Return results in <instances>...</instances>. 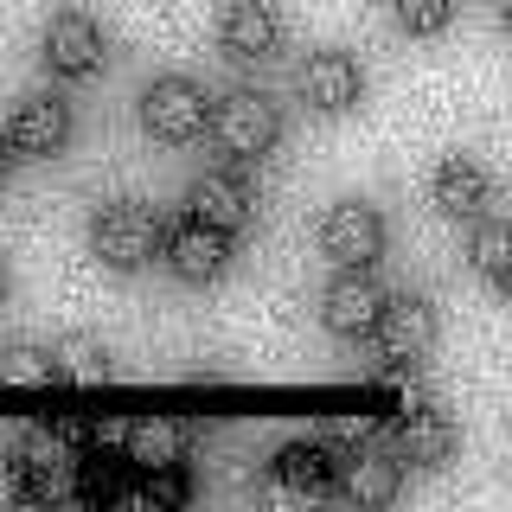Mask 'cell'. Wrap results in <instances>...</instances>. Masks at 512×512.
I'll return each mask as SVG.
<instances>
[{
	"label": "cell",
	"instance_id": "6da1fadb",
	"mask_svg": "<svg viewBox=\"0 0 512 512\" xmlns=\"http://www.w3.org/2000/svg\"><path fill=\"white\" fill-rule=\"evenodd\" d=\"M90 250L103 256L109 269H148L154 263V250H167V224H160L148 205H128V199H116V205H103V212L90 218Z\"/></svg>",
	"mask_w": 512,
	"mask_h": 512
},
{
	"label": "cell",
	"instance_id": "7a4b0ae2",
	"mask_svg": "<svg viewBox=\"0 0 512 512\" xmlns=\"http://www.w3.org/2000/svg\"><path fill=\"white\" fill-rule=\"evenodd\" d=\"M212 141L231 160H256V154H269L282 141V109H276V96H263V90H231V96H218L212 103Z\"/></svg>",
	"mask_w": 512,
	"mask_h": 512
},
{
	"label": "cell",
	"instance_id": "3957f363",
	"mask_svg": "<svg viewBox=\"0 0 512 512\" xmlns=\"http://www.w3.org/2000/svg\"><path fill=\"white\" fill-rule=\"evenodd\" d=\"M141 128H148L154 141H173V148H186V141H199L205 128H212V96H205L192 77H154L148 90H141Z\"/></svg>",
	"mask_w": 512,
	"mask_h": 512
},
{
	"label": "cell",
	"instance_id": "277c9868",
	"mask_svg": "<svg viewBox=\"0 0 512 512\" xmlns=\"http://www.w3.org/2000/svg\"><path fill=\"white\" fill-rule=\"evenodd\" d=\"M39 58L52 64V77H64V84H84V77H96V71H103V58H109V39H103V26H96L90 13L64 7V13H52V20H45Z\"/></svg>",
	"mask_w": 512,
	"mask_h": 512
},
{
	"label": "cell",
	"instance_id": "5b68a950",
	"mask_svg": "<svg viewBox=\"0 0 512 512\" xmlns=\"http://www.w3.org/2000/svg\"><path fill=\"white\" fill-rule=\"evenodd\" d=\"M384 301L391 295L372 282V269H340V276L327 282V295H320V327H327L333 340H365V333L378 327Z\"/></svg>",
	"mask_w": 512,
	"mask_h": 512
},
{
	"label": "cell",
	"instance_id": "8992f818",
	"mask_svg": "<svg viewBox=\"0 0 512 512\" xmlns=\"http://www.w3.org/2000/svg\"><path fill=\"white\" fill-rule=\"evenodd\" d=\"M320 250H327L340 269H372L378 256H384V218H378V205L340 199L327 218H320Z\"/></svg>",
	"mask_w": 512,
	"mask_h": 512
},
{
	"label": "cell",
	"instance_id": "52a82bcc",
	"mask_svg": "<svg viewBox=\"0 0 512 512\" xmlns=\"http://www.w3.org/2000/svg\"><path fill=\"white\" fill-rule=\"evenodd\" d=\"M282 39H288V20H282L276 0H224V13H218V45H224L231 58L263 64V58L282 52Z\"/></svg>",
	"mask_w": 512,
	"mask_h": 512
},
{
	"label": "cell",
	"instance_id": "ba28073f",
	"mask_svg": "<svg viewBox=\"0 0 512 512\" xmlns=\"http://www.w3.org/2000/svg\"><path fill=\"white\" fill-rule=\"evenodd\" d=\"M340 487V448L327 436L320 442H288L269 468V500H320Z\"/></svg>",
	"mask_w": 512,
	"mask_h": 512
},
{
	"label": "cell",
	"instance_id": "9c48e42d",
	"mask_svg": "<svg viewBox=\"0 0 512 512\" xmlns=\"http://www.w3.org/2000/svg\"><path fill=\"white\" fill-rule=\"evenodd\" d=\"M167 269H173V282H186V288L218 282L224 269H231V231H218V224H205V218L173 224L167 231Z\"/></svg>",
	"mask_w": 512,
	"mask_h": 512
},
{
	"label": "cell",
	"instance_id": "30bf717a",
	"mask_svg": "<svg viewBox=\"0 0 512 512\" xmlns=\"http://www.w3.org/2000/svg\"><path fill=\"white\" fill-rule=\"evenodd\" d=\"M384 448H391L404 468H442V461L455 455V423H448L442 410H429V404L397 410L391 423H384Z\"/></svg>",
	"mask_w": 512,
	"mask_h": 512
},
{
	"label": "cell",
	"instance_id": "8fae6325",
	"mask_svg": "<svg viewBox=\"0 0 512 512\" xmlns=\"http://www.w3.org/2000/svg\"><path fill=\"white\" fill-rule=\"evenodd\" d=\"M372 340H378V359H384V365H416L429 346H436V308H429L423 295H397V301H384Z\"/></svg>",
	"mask_w": 512,
	"mask_h": 512
},
{
	"label": "cell",
	"instance_id": "7c38bea8",
	"mask_svg": "<svg viewBox=\"0 0 512 512\" xmlns=\"http://www.w3.org/2000/svg\"><path fill=\"white\" fill-rule=\"evenodd\" d=\"M295 84H301V103H308L314 116H340V109L359 103L365 71H359V58H346V52H314L301 64Z\"/></svg>",
	"mask_w": 512,
	"mask_h": 512
},
{
	"label": "cell",
	"instance_id": "4fadbf2b",
	"mask_svg": "<svg viewBox=\"0 0 512 512\" xmlns=\"http://www.w3.org/2000/svg\"><path fill=\"white\" fill-rule=\"evenodd\" d=\"M429 199H436L442 218L474 224V218H487V205H493V180H487V167H480V160H461L455 154V160H442V167H436Z\"/></svg>",
	"mask_w": 512,
	"mask_h": 512
},
{
	"label": "cell",
	"instance_id": "5bb4252c",
	"mask_svg": "<svg viewBox=\"0 0 512 512\" xmlns=\"http://www.w3.org/2000/svg\"><path fill=\"white\" fill-rule=\"evenodd\" d=\"M7 141L20 154L52 160L64 141H71V103H64V96H26V103L13 109V122H7Z\"/></svg>",
	"mask_w": 512,
	"mask_h": 512
},
{
	"label": "cell",
	"instance_id": "9a60e30c",
	"mask_svg": "<svg viewBox=\"0 0 512 512\" xmlns=\"http://www.w3.org/2000/svg\"><path fill=\"white\" fill-rule=\"evenodd\" d=\"M397 487H404V461L391 448H352L340 455V493L359 506H391Z\"/></svg>",
	"mask_w": 512,
	"mask_h": 512
},
{
	"label": "cell",
	"instance_id": "2e32d148",
	"mask_svg": "<svg viewBox=\"0 0 512 512\" xmlns=\"http://www.w3.org/2000/svg\"><path fill=\"white\" fill-rule=\"evenodd\" d=\"M186 205H192V218L218 224V231H231V237L256 218V192L237 180V173H199L192 192H186Z\"/></svg>",
	"mask_w": 512,
	"mask_h": 512
},
{
	"label": "cell",
	"instance_id": "e0dca14e",
	"mask_svg": "<svg viewBox=\"0 0 512 512\" xmlns=\"http://www.w3.org/2000/svg\"><path fill=\"white\" fill-rule=\"evenodd\" d=\"M128 461H135L141 474L148 468H180L186 461V423L180 416H141V423H128Z\"/></svg>",
	"mask_w": 512,
	"mask_h": 512
},
{
	"label": "cell",
	"instance_id": "ac0fdd59",
	"mask_svg": "<svg viewBox=\"0 0 512 512\" xmlns=\"http://www.w3.org/2000/svg\"><path fill=\"white\" fill-rule=\"evenodd\" d=\"M52 359H58V384H77V391H96V384L116 378V359H109V346L96 333H64Z\"/></svg>",
	"mask_w": 512,
	"mask_h": 512
},
{
	"label": "cell",
	"instance_id": "d6986e66",
	"mask_svg": "<svg viewBox=\"0 0 512 512\" xmlns=\"http://www.w3.org/2000/svg\"><path fill=\"white\" fill-rule=\"evenodd\" d=\"M0 384H13V391H45V384H58L52 346H32V340L0 346Z\"/></svg>",
	"mask_w": 512,
	"mask_h": 512
},
{
	"label": "cell",
	"instance_id": "ffe728a7",
	"mask_svg": "<svg viewBox=\"0 0 512 512\" xmlns=\"http://www.w3.org/2000/svg\"><path fill=\"white\" fill-rule=\"evenodd\" d=\"M391 20L410 39H436V32L455 26V0H391Z\"/></svg>",
	"mask_w": 512,
	"mask_h": 512
},
{
	"label": "cell",
	"instance_id": "44dd1931",
	"mask_svg": "<svg viewBox=\"0 0 512 512\" xmlns=\"http://www.w3.org/2000/svg\"><path fill=\"white\" fill-rule=\"evenodd\" d=\"M512 256V224H487V218H474V244H468V263L480 269V276H500V263Z\"/></svg>",
	"mask_w": 512,
	"mask_h": 512
},
{
	"label": "cell",
	"instance_id": "7402d4cb",
	"mask_svg": "<svg viewBox=\"0 0 512 512\" xmlns=\"http://www.w3.org/2000/svg\"><path fill=\"white\" fill-rule=\"evenodd\" d=\"M122 500H135V506H186L192 487H186L180 468H148V480H141L135 493H122Z\"/></svg>",
	"mask_w": 512,
	"mask_h": 512
},
{
	"label": "cell",
	"instance_id": "603a6c76",
	"mask_svg": "<svg viewBox=\"0 0 512 512\" xmlns=\"http://www.w3.org/2000/svg\"><path fill=\"white\" fill-rule=\"evenodd\" d=\"M378 391L391 397L397 410H416V404H429V397H423V378H416V365H384Z\"/></svg>",
	"mask_w": 512,
	"mask_h": 512
},
{
	"label": "cell",
	"instance_id": "cb8c5ba5",
	"mask_svg": "<svg viewBox=\"0 0 512 512\" xmlns=\"http://www.w3.org/2000/svg\"><path fill=\"white\" fill-rule=\"evenodd\" d=\"M13 500H32L26 468H20V461H0V506H13Z\"/></svg>",
	"mask_w": 512,
	"mask_h": 512
},
{
	"label": "cell",
	"instance_id": "d4e9b609",
	"mask_svg": "<svg viewBox=\"0 0 512 512\" xmlns=\"http://www.w3.org/2000/svg\"><path fill=\"white\" fill-rule=\"evenodd\" d=\"M13 154H20V148H13V141L0 135V186H7V173H13Z\"/></svg>",
	"mask_w": 512,
	"mask_h": 512
},
{
	"label": "cell",
	"instance_id": "484cf974",
	"mask_svg": "<svg viewBox=\"0 0 512 512\" xmlns=\"http://www.w3.org/2000/svg\"><path fill=\"white\" fill-rule=\"evenodd\" d=\"M493 288H500V295H512V256L500 263V276H493Z\"/></svg>",
	"mask_w": 512,
	"mask_h": 512
},
{
	"label": "cell",
	"instance_id": "4316f807",
	"mask_svg": "<svg viewBox=\"0 0 512 512\" xmlns=\"http://www.w3.org/2000/svg\"><path fill=\"white\" fill-rule=\"evenodd\" d=\"M13 295V276H7V263H0V301H7Z\"/></svg>",
	"mask_w": 512,
	"mask_h": 512
},
{
	"label": "cell",
	"instance_id": "83f0119b",
	"mask_svg": "<svg viewBox=\"0 0 512 512\" xmlns=\"http://www.w3.org/2000/svg\"><path fill=\"white\" fill-rule=\"evenodd\" d=\"M500 20H506V32H512V0H506V7H500Z\"/></svg>",
	"mask_w": 512,
	"mask_h": 512
}]
</instances>
